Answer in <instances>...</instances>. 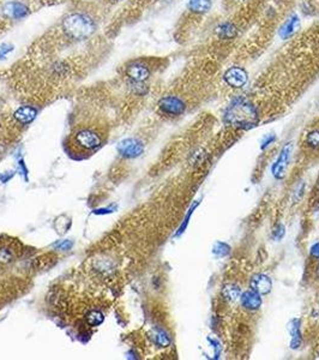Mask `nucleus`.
I'll return each instance as SVG.
<instances>
[{"label": "nucleus", "mask_w": 319, "mask_h": 360, "mask_svg": "<svg viewBox=\"0 0 319 360\" xmlns=\"http://www.w3.org/2000/svg\"><path fill=\"white\" fill-rule=\"evenodd\" d=\"M289 333L290 336H292V340H290V347L297 349L300 347L301 345V333H300V321L299 320H293L289 323Z\"/></svg>", "instance_id": "13"}, {"label": "nucleus", "mask_w": 319, "mask_h": 360, "mask_svg": "<svg viewBox=\"0 0 319 360\" xmlns=\"http://www.w3.org/2000/svg\"><path fill=\"white\" fill-rule=\"evenodd\" d=\"M274 141H275V136H269L268 138H265V141L262 143V149H265L269 144H271Z\"/></svg>", "instance_id": "27"}, {"label": "nucleus", "mask_w": 319, "mask_h": 360, "mask_svg": "<svg viewBox=\"0 0 319 360\" xmlns=\"http://www.w3.org/2000/svg\"><path fill=\"white\" fill-rule=\"evenodd\" d=\"M10 8V12H11L12 17H15V18L19 19L23 18V17H26L28 15V8L22 3H12V4L9 5Z\"/></svg>", "instance_id": "18"}, {"label": "nucleus", "mask_w": 319, "mask_h": 360, "mask_svg": "<svg viewBox=\"0 0 319 360\" xmlns=\"http://www.w3.org/2000/svg\"><path fill=\"white\" fill-rule=\"evenodd\" d=\"M258 112L246 99L238 98L232 101L224 112V122L238 129L249 130L258 124Z\"/></svg>", "instance_id": "1"}, {"label": "nucleus", "mask_w": 319, "mask_h": 360, "mask_svg": "<svg viewBox=\"0 0 319 360\" xmlns=\"http://www.w3.org/2000/svg\"><path fill=\"white\" fill-rule=\"evenodd\" d=\"M307 143L312 148H319V131L314 130L307 134Z\"/></svg>", "instance_id": "20"}, {"label": "nucleus", "mask_w": 319, "mask_h": 360, "mask_svg": "<svg viewBox=\"0 0 319 360\" xmlns=\"http://www.w3.org/2000/svg\"><path fill=\"white\" fill-rule=\"evenodd\" d=\"M37 116V110L36 108L30 106H23L18 108L13 114L15 119L22 125H27V124H30L35 119V117Z\"/></svg>", "instance_id": "11"}, {"label": "nucleus", "mask_w": 319, "mask_h": 360, "mask_svg": "<svg viewBox=\"0 0 319 360\" xmlns=\"http://www.w3.org/2000/svg\"><path fill=\"white\" fill-rule=\"evenodd\" d=\"M65 33L72 39H85L95 29L94 20L83 13H72L64 19L62 23Z\"/></svg>", "instance_id": "2"}, {"label": "nucleus", "mask_w": 319, "mask_h": 360, "mask_svg": "<svg viewBox=\"0 0 319 360\" xmlns=\"http://www.w3.org/2000/svg\"><path fill=\"white\" fill-rule=\"evenodd\" d=\"M290 153H292V144L290 143L284 144V147L282 148V150H281L279 158H277L276 162L272 166V174L276 179H282L284 174H286L287 167H288Z\"/></svg>", "instance_id": "5"}, {"label": "nucleus", "mask_w": 319, "mask_h": 360, "mask_svg": "<svg viewBox=\"0 0 319 360\" xmlns=\"http://www.w3.org/2000/svg\"><path fill=\"white\" fill-rule=\"evenodd\" d=\"M12 51V46L11 44L4 43L0 46V59H4L6 57V54L10 53V52Z\"/></svg>", "instance_id": "23"}, {"label": "nucleus", "mask_w": 319, "mask_h": 360, "mask_svg": "<svg viewBox=\"0 0 319 360\" xmlns=\"http://www.w3.org/2000/svg\"><path fill=\"white\" fill-rule=\"evenodd\" d=\"M299 27H300V18L297 15H294L290 17V18L287 20L282 27H281L280 36L282 37L283 40L288 39V37L292 36L293 34L299 29Z\"/></svg>", "instance_id": "12"}, {"label": "nucleus", "mask_w": 319, "mask_h": 360, "mask_svg": "<svg viewBox=\"0 0 319 360\" xmlns=\"http://www.w3.org/2000/svg\"><path fill=\"white\" fill-rule=\"evenodd\" d=\"M230 246L227 244L223 243H217L214 248V254H216L218 256H226L227 254H230Z\"/></svg>", "instance_id": "21"}, {"label": "nucleus", "mask_w": 319, "mask_h": 360, "mask_svg": "<svg viewBox=\"0 0 319 360\" xmlns=\"http://www.w3.org/2000/svg\"><path fill=\"white\" fill-rule=\"evenodd\" d=\"M103 137L93 129H81L74 134L72 144L78 153H93L102 145Z\"/></svg>", "instance_id": "3"}, {"label": "nucleus", "mask_w": 319, "mask_h": 360, "mask_svg": "<svg viewBox=\"0 0 319 360\" xmlns=\"http://www.w3.org/2000/svg\"><path fill=\"white\" fill-rule=\"evenodd\" d=\"M241 304L246 310L248 311H257L259 307L262 306V298L261 294L255 292V290H247V292L242 293L241 297Z\"/></svg>", "instance_id": "10"}, {"label": "nucleus", "mask_w": 319, "mask_h": 360, "mask_svg": "<svg viewBox=\"0 0 319 360\" xmlns=\"http://www.w3.org/2000/svg\"><path fill=\"white\" fill-rule=\"evenodd\" d=\"M143 144L140 141L129 138L118 144V151L125 158H137L143 153Z\"/></svg>", "instance_id": "7"}, {"label": "nucleus", "mask_w": 319, "mask_h": 360, "mask_svg": "<svg viewBox=\"0 0 319 360\" xmlns=\"http://www.w3.org/2000/svg\"><path fill=\"white\" fill-rule=\"evenodd\" d=\"M72 246V243L71 241H62L61 244H58L57 245V248L59 249H61V250H69Z\"/></svg>", "instance_id": "26"}, {"label": "nucleus", "mask_w": 319, "mask_h": 360, "mask_svg": "<svg viewBox=\"0 0 319 360\" xmlns=\"http://www.w3.org/2000/svg\"><path fill=\"white\" fill-rule=\"evenodd\" d=\"M211 5V0H189V9L196 13L209 12Z\"/></svg>", "instance_id": "15"}, {"label": "nucleus", "mask_w": 319, "mask_h": 360, "mask_svg": "<svg viewBox=\"0 0 319 360\" xmlns=\"http://www.w3.org/2000/svg\"><path fill=\"white\" fill-rule=\"evenodd\" d=\"M311 256L312 257L319 259V243L314 244L313 246L311 248Z\"/></svg>", "instance_id": "25"}, {"label": "nucleus", "mask_w": 319, "mask_h": 360, "mask_svg": "<svg viewBox=\"0 0 319 360\" xmlns=\"http://www.w3.org/2000/svg\"><path fill=\"white\" fill-rule=\"evenodd\" d=\"M158 107L165 114H168V116L173 117L180 116V114H183L186 109L185 102H184L181 99H179L178 96L173 95L165 96V98L160 100Z\"/></svg>", "instance_id": "4"}, {"label": "nucleus", "mask_w": 319, "mask_h": 360, "mask_svg": "<svg viewBox=\"0 0 319 360\" xmlns=\"http://www.w3.org/2000/svg\"><path fill=\"white\" fill-rule=\"evenodd\" d=\"M13 259V256L11 251H9L8 249H0V263L2 264H6V263L11 262Z\"/></svg>", "instance_id": "22"}, {"label": "nucleus", "mask_w": 319, "mask_h": 360, "mask_svg": "<svg viewBox=\"0 0 319 360\" xmlns=\"http://www.w3.org/2000/svg\"><path fill=\"white\" fill-rule=\"evenodd\" d=\"M249 287H251L252 290L261 294V296H264V294H268L272 288V281L269 276H266L264 274H256L251 278V281H249Z\"/></svg>", "instance_id": "9"}, {"label": "nucleus", "mask_w": 319, "mask_h": 360, "mask_svg": "<svg viewBox=\"0 0 319 360\" xmlns=\"http://www.w3.org/2000/svg\"><path fill=\"white\" fill-rule=\"evenodd\" d=\"M218 37H221V39H234L235 36H237L238 34V29L235 28V26L233 23L226 22V23H222L221 26L217 27L216 30Z\"/></svg>", "instance_id": "14"}, {"label": "nucleus", "mask_w": 319, "mask_h": 360, "mask_svg": "<svg viewBox=\"0 0 319 360\" xmlns=\"http://www.w3.org/2000/svg\"><path fill=\"white\" fill-rule=\"evenodd\" d=\"M222 294H223V297L226 298V300H228V302H235V300L241 297V290L237 285L228 283V285H224L223 288H222Z\"/></svg>", "instance_id": "16"}, {"label": "nucleus", "mask_w": 319, "mask_h": 360, "mask_svg": "<svg viewBox=\"0 0 319 360\" xmlns=\"http://www.w3.org/2000/svg\"><path fill=\"white\" fill-rule=\"evenodd\" d=\"M152 340L158 347H167L171 344V339H169L168 334L162 329H154L152 331Z\"/></svg>", "instance_id": "17"}, {"label": "nucleus", "mask_w": 319, "mask_h": 360, "mask_svg": "<svg viewBox=\"0 0 319 360\" xmlns=\"http://www.w3.org/2000/svg\"><path fill=\"white\" fill-rule=\"evenodd\" d=\"M126 75L134 83H143L150 76V70L143 63H132L126 68Z\"/></svg>", "instance_id": "8"}, {"label": "nucleus", "mask_w": 319, "mask_h": 360, "mask_svg": "<svg viewBox=\"0 0 319 360\" xmlns=\"http://www.w3.org/2000/svg\"><path fill=\"white\" fill-rule=\"evenodd\" d=\"M103 314L100 312V311L93 310L86 314V322H88L89 325L92 327H96V325H100L103 322Z\"/></svg>", "instance_id": "19"}, {"label": "nucleus", "mask_w": 319, "mask_h": 360, "mask_svg": "<svg viewBox=\"0 0 319 360\" xmlns=\"http://www.w3.org/2000/svg\"><path fill=\"white\" fill-rule=\"evenodd\" d=\"M223 78L227 84L232 86V88H242V86L247 83L248 76H247V72H246L242 68L233 66V68H230L226 72H224Z\"/></svg>", "instance_id": "6"}, {"label": "nucleus", "mask_w": 319, "mask_h": 360, "mask_svg": "<svg viewBox=\"0 0 319 360\" xmlns=\"http://www.w3.org/2000/svg\"><path fill=\"white\" fill-rule=\"evenodd\" d=\"M284 235V227L282 226V224H279L277 226V228L275 230V232H274V237H275L276 239H281Z\"/></svg>", "instance_id": "24"}]
</instances>
